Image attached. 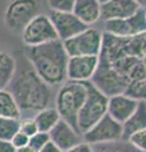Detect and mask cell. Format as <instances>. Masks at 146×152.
Listing matches in <instances>:
<instances>
[{
	"label": "cell",
	"instance_id": "cell-13",
	"mask_svg": "<svg viewBox=\"0 0 146 152\" xmlns=\"http://www.w3.org/2000/svg\"><path fill=\"white\" fill-rule=\"evenodd\" d=\"M48 134L51 142H54L62 152L69 151L84 141L81 133L62 119H60V122L50 131Z\"/></svg>",
	"mask_w": 146,
	"mask_h": 152
},
{
	"label": "cell",
	"instance_id": "cell-10",
	"mask_svg": "<svg viewBox=\"0 0 146 152\" xmlns=\"http://www.w3.org/2000/svg\"><path fill=\"white\" fill-rule=\"evenodd\" d=\"M106 33L117 37H134L146 32V20L144 9H140L134 15L125 19L107 20L104 23Z\"/></svg>",
	"mask_w": 146,
	"mask_h": 152
},
{
	"label": "cell",
	"instance_id": "cell-37",
	"mask_svg": "<svg viewBox=\"0 0 146 152\" xmlns=\"http://www.w3.org/2000/svg\"><path fill=\"white\" fill-rule=\"evenodd\" d=\"M144 14H145V20H146V8L144 9Z\"/></svg>",
	"mask_w": 146,
	"mask_h": 152
},
{
	"label": "cell",
	"instance_id": "cell-8",
	"mask_svg": "<svg viewBox=\"0 0 146 152\" xmlns=\"http://www.w3.org/2000/svg\"><path fill=\"white\" fill-rule=\"evenodd\" d=\"M24 47H36L59 39L51 19L46 14H38L21 33Z\"/></svg>",
	"mask_w": 146,
	"mask_h": 152
},
{
	"label": "cell",
	"instance_id": "cell-26",
	"mask_svg": "<svg viewBox=\"0 0 146 152\" xmlns=\"http://www.w3.org/2000/svg\"><path fill=\"white\" fill-rule=\"evenodd\" d=\"M51 12H73L75 0H47Z\"/></svg>",
	"mask_w": 146,
	"mask_h": 152
},
{
	"label": "cell",
	"instance_id": "cell-18",
	"mask_svg": "<svg viewBox=\"0 0 146 152\" xmlns=\"http://www.w3.org/2000/svg\"><path fill=\"white\" fill-rule=\"evenodd\" d=\"M17 71V58L7 51H0V90L9 86Z\"/></svg>",
	"mask_w": 146,
	"mask_h": 152
},
{
	"label": "cell",
	"instance_id": "cell-30",
	"mask_svg": "<svg viewBox=\"0 0 146 152\" xmlns=\"http://www.w3.org/2000/svg\"><path fill=\"white\" fill-rule=\"evenodd\" d=\"M0 152H17V148L12 145L10 141L0 140Z\"/></svg>",
	"mask_w": 146,
	"mask_h": 152
},
{
	"label": "cell",
	"instance_id": "cell-9",
	"mask_svg": "<svg viewBox=\"0 0 146 152\" xmlns=\"http://www.w3.org/2000/svg\"><path fill=\"white\" fill-rule=\"evenodd\" d=\"M122 137H123L122 124L108 114H106L89 131L83 133V140L92 146L121 141Z\"/></svg>",
	"mask_w": 146,
	"mask_h": 152
},
{
	"label": "cell",
	"instance_id": "cell-16",
	"mask_svg": "<svg viewBox=\"0 0 146 152\" xmlns=\"http://www.w3.org/2000/svg\"><path fill=\"white\" fill-rule=\"evenodd\" d=\"M73 13L89 27L102 19V4L99 0H75Z\"/></svg>",
	"mask_w": 146,
	"mask_h": 152
},
{
	"label": "cell",
	"instance_id": "cell-12",
	"mask_svg": "<svg viewBox=\"0 0 146 152\" xmlns=\"http://www.w3.org/2000/svg\"><path fill=\"white\" fill-rule=\"evenodd\" d=\"M99 65V56H71L67 61V80L90 81Z\"/></svg>",
	"mask_w": 146,
	"mask_h": 152
},
{
	"label": "cell",
	"instance_id": "cell-28",
	"mask_svg": "<svg viewBox=\"0 0 146 152\" xmlns=\"http://www.w3.org/2000/svg\"><path fill=\"white\" fill-rule=\"evenodd\" d=\"M10 142H12V145L15 147V148H22V147L28 146V143H29V137L26 136L24 133H22V132L19 131V132H18L17 134L10 140Z\"/></svg>",
	"mask_w": 146,
	"mask_h": 152
},
{
	"label": "cell",
	"instance_id": "cell-27",
	"mask_svg": "<svg viewBox=\"0 0 146 152\" xmlns=\"http://www.w3.org/2000/svg\"><path fill=\"white\" fill-rule=\"evenodd\" d=\"M19 131L22 133H24L26 136H28L31 138L32 136H34L38 132V127H37L34 118L33 117H27L21 119V124H19Z\"/></svg>",
	"mask_w": 146,
	"mask_h": 152
},
{
	"label": "cell",
	"instance_id": "cell-17",
	"mask_svg": "<svg viewBox=\"0 0 146 152\" xmlns=\"http://www.w3.org/2000/svg\"><path fill=\"white\" fill-rule=\"evenodd\" d=\"M123 137L122 140L127 141L134 133L146 129V102H140L134 114L122 124Z\"/></svg>",
	"mask_w": 146,
	"mask_h": 152
},
{
	"label": "cell",
	"instance_id": "cell-7",
	"mask_svg": "<svg viewBox=\"0 0 146 152\" xmlns=\"http://www.w3.org/2000/svg\"><path fill=\"white\" fill-rule=\"evenodd\" d=\"M64 47L69 57L71 56H99L103 43V33L88 27L85 31L64 41Z\"/></svg>",
	"mask_w": 146,
	"mask_h": 152
},
{
	"label": "cell",
	"instance_id": "cell-15",
	"mask_svg": "<svg viewBox=\"0 0 146 152\" xmlns=\"http://www.w3.org/2000/svg\"><path fill=\"white\" fill-rule=\"evenodd\" d=\"M137 104L139 102L131 99L126 94L114 95V96L108 98V113L107 114L111 115L114 121L123 124L134 114L136 108H137Z\"/></svg>",
	"mask_w": 146,
	"mask_h": 152
},
{
	"label": "cell",
	"instance_id": "cell-22",
	"mask_svg": "<svg viewBox=\"0 0 146 152\" xmlns=\"http://www.w3.org/2000/svg\"><path fill=\"white\" fill-rule=\"evenodd\" d=\"M21 119L14 118H0V140L10 141L19 132Z\"/></svg>",
	"mask_w": 146,
	"mask_h": 152
},
{
	"label": "cell",
	"instance_id": "cell-11",
	"mask_svg": "<svg viewBox=\"0 0 146 152\" xmlns=\"http://www.w3.org/2000/svg\"><path fill=\"white\" fill-rule=\"evenodd\" d=\"M48 17L55 27L59 39L62 42L88 28V26L84 24L73 12H51Z\"/></svg>",
	"mask_w": 146,
	"mask_h": 152
},
{
	"label": "cell",
	"instance_id": "cell-33",
	"mask_svg": "<svg viewBox=\"0 0 146 152\" xmlns=\"http://www.w3.org/2000/svg\"><path fill=\"white\" fill-rule=\"evenodd\" d=\"M17 152H36L33 148H31L29 146H26V147H22V148H17Z\"/></svg>",
	"mask_w": 146,
	"mask_h": 152
},
{
	"label": "cell",
	"instance_id": "cell-20",
	"mask_svg": "<svg viewBox=\"0 0 146 152\" xmlns=\"http://www.w3.org/2000/svg\"><path fill=\"white\" fill-rule=\"evenodd\" d=\"M0 118L22 119L21 109L8 89L0 90Z\"/></svg>",
	"mask_w": 146,
	"mask_h": 152
},
{
	"label": "cell",
	"instance_id": "cell-19",
	"mask_svg": "<svg viewBox=\"0 0 146 152\" xmlns=\"http://www.w3.org/2000/svg\"><path fill=\"white\" fill-rule=\"evenodd\" d=\"M33 118L37 127H38V132H46V133H50V131L61 119L57 109L55 107H47L45 109H42V110L34 114Z\"/></svg>",
	"mask_w": 146,
	"mask_h": 152
},
{
	"label": "cell",
	"instance_id": "cell-32",
	"mask_svg": "<svg viewBox=\"0 0 146 152\" xmlns=\"http://www.w3.org/2000/svg\"><path fill=\"white\" fill-rule=\"evenodd\" d=\"M146 56V33L141 36V57Z\"/></svg>",
	"mask_w": 146,
	"mask_h": 152
},
{
	"label": "cell",
	"instance_id": "cell-6",
	"mask_svg": "<svg viewBox=\"0 0 146 152\" xmlns=\"http://www.w3.org/2000/svg\"><path fill=\"white\" fill-rule=\"evenodd\" d=\"M90 83L107 98L123 94L130 84V80L121 75L113 66L107 61L99 58V65L95 74L90 79Z\"/></svg>",
	"mask_w": 146,
	"mask_h": 152
},
{
	"label": "cell",
	"instance_id": "cell-23",
	"mask_svg": "<svg viewBox=\"0 0 146 152\" xmlns=\"http://www.w3.org/2000/svg\"><path fill=\"white\" fill-rule=\"evenodd\" d=\"M94 152H141L136 150L134 146H131L128 142L125 140L111 142V143H103L93 146Z\"/></svg>",
	"mask_w": 146,
	"mask_h": 152
},
{
	"label": "cell",
	"instance_id": "cell-3",
	"mask_svg": "<svg viewBox=\"0 0 146 152\" xmlns=\"http://www.w3.org/2000/svg\"><path fill=\"white\" fill-rule=\"evenodd\" d=\"M87 98L85 83L78 81H65L59 88L56 94V109L61 119L69 123L75 129H78V117L83 108V104ZM79 131V129H78Z\"/></svg>",
	"mask_w": 146,
	"mask_h": 152
},
{
	"label": "cell",
	"instance_id": "cell-14",
	"mask_svg": "<svg viewBox=\"0 0 146 152\" xmlns=\"http://www.w3.org/2000/svg\"><path fill=\"white\" fill-rule=\"evenodd\" d=\"M140 8L135 0H108L102 4V19L104 20H116L125 19L135 13H137Z\"/></svg>",
	"mask_w": 146,
	"mask_h": 152
},
{
	"label": "cell",
	"instance_id": "cell-34",
	"mask_svg": "<svg viewBox=\"0 0 146 152\" xmlns=\"http://www.w3.org/2000/svg\"><path fill=\"white\" fill-rule=\"evenodd\" d=\"M135 1L137 3V5H139L140 8H142V9L146 8V0H135Z\"/></svg>",
	"mask_w": 146,
	"mask_h": 152
},
{
	"label": "cell",
	"instance_id": "cell-24",
	"mask_svg": "<svg viewBox=\"0 0 146 152\" xmlns=\"http://www.w3.org/2000/svg\"><path fill=\"white\" fill-rule=\"evenodd\" d=\"M51 140H50V134L46 132H37L34 136H32L29 138V143L28 146L31 148H33L36 152H40L43 147L48 143Z\"/></svg>",
	"mask_w": 146,
	"mask_h": 152
},
{
	"label": "cell",
	"instance_id": "cell-4",
	"mask_svg": "<svg viewBox=\"0 0 146 152\" xmlns=\"http://www.w3.org/2000/svg\"><path fill=\"white\" fill-rule=\"evenodd\" d=\"M87 86V98L78 117V129L85 133L108 113V98L103 95L90 81H84Z\"/></svg>",
	"mask_w": 146,
	"mask_h": 152
},
{
	"label": "cell",
	"instance_id": "cell-21",
	"mask_svg": "<svg viewBox=\"0 0 146 152\" xmlns=\"http://www.w3.org/2000/svg\"><path fill=\"white\" fill-rule=\"evenodd\" d=\"M123 94L139 103L146 102V76L130 81Z\"/></svg>",
	"mask_w": 146,
	"mask_h": 152
},
{
	"label": "cell",
	"instance_id": "cell-5",
	"mask_svg": "<svg viewBox=\"0 0 146 152\" xmlns=\"http://www.w3.org/2000/svg\"><path fill=\"white\" fill-rule=\"evenodd\" d=\"M41 0H10L4 12V24L10 32L22 33L34 17L41 14Z\"/></svg>",
	"mask_w": 146,
	"mask_h": 152
},
{
	"label": "cell",
	"instance_id": "cell-25",
	"mask_svg": "<svg viewBox=\"0 0 146 152\" xmlns=\"http://www.w3.org/2000/svg\"><path fill=\"white\" fill-rule=\"evenodd\" d=\"M127 142L131 146H134L136 150H139L141 152H146V129L134 133L132 136L128 137Z\"/></svg>",
	"mask_w": 146,
	"mask_h": 152
},
{
	"label": "cell",
	"instance_id": "cell-35",
	"mask_svg": "<svg viewBox=\"0 0 146 152\" xmlns=\"http://www.w3.org/2000/svg\"><path fill=\"white\" fill-rule=\"evenodd\" d=\"M141 62H142L144 67H145V70H146V56H145V57H141Z\"/></svg>",
	"mask_w": 146,
	"mask_h": 152
},
{
	"label": "cell",
	"instance_id": "cell-31",
	"mask_svg": "<svg viewBox=\"0 0 146 152\" xmlns=\"http://www.w3.org/2000/svg\"><path fill=\"white\" fill-rule=\"evenodd\" d=\"M40 152H62V151H61L59 147L54 143V142H51V141H50L48 143H47Z\"/></svg>",
	"mask_w": 146,
	"mask_h": 152
},
{
	"label": "cell",
	"instance_id": "cell-36",
	"mask_svg": "<svg viewBox=\"0 0 146 152\" xmlns=\"http://www.w3.org/2000/svg\"><path fill=\"white\" fill-rule=\"evenodd\" d=\"M106 1H108V0H99V3H101V4H103V3H106Z\"/></svg>",
	"mask_w": 146,
	"mask_h": 152
},
{
	"label": "cell",
	"instance_id": "cell-1",
	"mask_svg": "<svg viewBox=\"0 0 146 152\" xmlns=\"http://www.w3.org/2000/svg\"><path fill=\"white\" fill-rule=\"evenodd\" d=\"M7 89L15 99L24 118L33 117L42 109L51 107L52 88L37 75L24 55L19 65L17 62V71Z\"/></svg>",
	"mask_w": 146,
	"mask_h": 152
},
{
	"label": "cell",
	"instance_id": "cell-29",
	"mask_svg": "<svg viewBox=\"0 0 146 152\" xmlns=\"http://www.w3.org/2000/svg\"><path fill=\"white\" fill-rule=\"evenodd\" d=\"M66 152H94L93 151V146L87 143L85 141L80 142V143H78L76 146H74L73 148H70L69 151Z\"/></svg>",
	"mask_w": 146,
	"mask_h": 152
},
{
	"label": "cell",
	"instance_id": "cell-2",
	"mask_svg": "<svg viewBox=\"0 0 146 152\" xmlns=\"http://www.w3.org/2000/svg\"><path fill=\"white\" fill-rule=\"evenodd\" d=\"M23 55L48 86H61L67 80L69 55L62 41L56 39L41 46L24 47Z\"/></svg>",
	"mask_w": 146,
	"mask_h": 152
}]
</instances>
